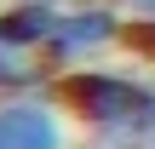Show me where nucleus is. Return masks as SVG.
Here are the masks:
<instances>
[{
    "label": "nucleus",
    "instance_id": "1",
    "mask_svg": "<svg viewBox=\"0 0 155 149\" xmlns=\"http://www.w3.org/2000/svg\"><path fill=\"white\" fill-rule=\"evenodd\" d=\"M58 103L109 149H155V80L138 69H63Z\"/></svg>",
    "mask_w": 155,
    "mask_h": 149
},
{
    "label": "nucleus",
    "instance_id": "2",
    "mask_svg": "<svg viewBox=\"0 0 155 149\" xmlns=\"http://www.w3.org/2000/svg\"><path fill=\"white\" fill-rule=\"evenodd\" d=\"M109 46H127V17L104 0H69L58 6L40 57L52 69H81V63H98Z\"/></svg>",
    "mask_w": 155,
    "mask_h": 149
},
{
    "label": "nucleus",
    "instance_id": "3",
    "mask_svg": "<svg viewBox=\"0 0 155 149\" xmlns=\"http://www.w3.org/2000/svg\"><path fill=\"white\" fill-rule=\"evenodd\" d=\"M0 149H69V109L58 92L0 98Z\"/></svg>",
    "mask_w": 155,
    "mask_h": 149
},
{
    "label": "nucleus",
    "instance_id": "4",
    "mask_svg": "<svg viewBox=\"0 0 155 149\" xmlns=\"http://www.w3.org/2000/svg\"><path fill=\"white\" fill-rule=\"evenodd\" d=\"M46 69H40V52L29 46H0V98H23V92H40Z\"/></svg>",
    "mask_w": 155,
    "mask_h": 149
},
{
    "label": "nucleus",
    "instance_id": "5",
    "mask_svg": "<svg viewBox=\"0 0 155 149\" xmlns=\"http://www.w3.org/2000/svg\"><path fill=\"white\" fill-rule=\"evenodd\" d=\"M127 46L155 69V17H132V23H127Z\"/></svg>",
    "mask_w": 155,
    "mask_h": 149
},
{
    "label": "nucleus",
    "instance_id": "6",
    "mask_svg": "<svg viewBox=\"0 0 155 149\" xmlns=\"http://www.w3.org/2000/svg\"><path fill=\"white\" fill-rule=\"evenodd\" d=\"M121 6H127L132 17H155V0H121Z\"/></svg>",
    "mask_w": 155,
    "mask_h": 149
},
{
    "label": "nucleus",
    "instance_id": "7",
    "mask_svg": "<svg viewBox=\"0 0 155 149\" xmlns=\"http://www.w3.org/2000/svg\"><path fill=\"white\" fill-rule=\"evenodd\" d=\"M86 149H109V144H86Z\"/></svg>",
    "mask_w": 155,
    "mask_h": 149
}]
</instances>
